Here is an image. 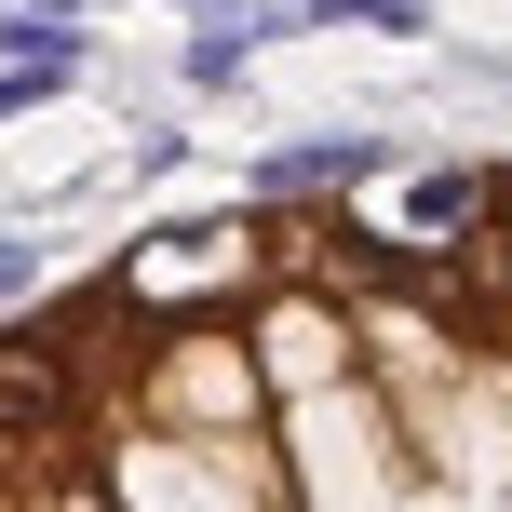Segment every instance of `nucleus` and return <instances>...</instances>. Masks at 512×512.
<instances>
[{"instance_id":"7ed1b4c3","label":"nucleus","mask_w":512,"mask_h":512,"mask_svg":"<svg viewBox=\"0 0 512 512\" xmlns=\"http://www.w3.org/2000/svg\"><path fill=\"white\" fill-rule=\"evenodd\" d=\"M230 230H203V243H149V256H135V297H162V283H216V270H230Z\"/></svg>"},{"instance_id":"423d86ee","label":"nucleus","mask_w":512,"mask_h":512,"mask_svg":"<svg viewBox=\"0 0 512 512\" xmlns=\"http://www.w3.org/2000/svg\"><path fill=\"white\" fill-rule=\"evenodd\" d=\"M0 108H27V68H14V81H0Z\"/></svg>"},{"instance_id":"f257e3e1","label":"nucleus","mask_w":512,"mask_h":512,"mask_svg":"<svg viewBox=\"0 0 512 512\" xmlns=\"http://www.w3.org/2000/svg\"><path fill=\"white\" fill-rule=\"evenodd\" d=\"M68 405H81L68 351H54V337H0V432H14V445H54Z\"/></svg>"},{"instance_id":"39448f33","label":"nucleus","mask_w":512,"mask_h":512,"mask_svg":"<svg viewBox=\"0 0 512 512\" xmlns=\"http://www.w3.org/2000/svg\"><path fill=\"white\" fill-rule=\"evenodd\" d=\"M0 297H27V243L14 230H0Z\"/></svg>"},{"instance_id":"f03ea898","label":"nucleus","mask_w":512,"mask_h":512,"mask_svg":"<svg viewBox=\"0 0 512 512\" xmlns=\"http://www.w3.org/2000/svg\"><path fill=\"white\" fill-rule=\"evenodd\" d=\"M472 216H486V176H418L405 189V243H472Z\"/></svg>"},{"instance_id":"20e7f679","label":"nucleus","mask_w":512,"mask_h":512,"mask_svg":"<svg viewBox=\"0 0 512 512\" xmlns=\"http://www.w3.org/2000/svg\"><path fill=\"white\" fill-rule=\"evenodd\" d=\"M283 14H364V27H391V41H418V0H283Z\"/></svg>"}]
</instances>
